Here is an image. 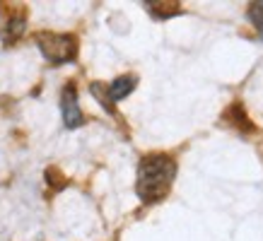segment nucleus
<instances>
[{"label": "nucleus", "instance_id": "f257e3e1", "mask_svg": "<svg viewBox=\"0 0 263 241\" xmlns=\"http://www.w3.org/2000/svg\"><path fill=\"white\" fill-rule=\"evenodd\" d=\"M176 176V162L169 154H147L138 167L136 191L143 203H157L172 188Z\"/></svg>", "mask_w": 263, "mask_h": 241}, {"label": "nucleus", "instance_id": "f03ea898", "mask_svg": "<svg viewBox=\"0 0 263 241\" xmlns=\"http://www.w3.org/2000/svg\"><path fill=\"white\" fill-rule=\"evenodd\" d=\"M36 44H39L41 53L56 65L68 63V61H72L75 53H78L75 36H70V34H39V36H36Z\"/></svg>", "mask_w": 263, "mask_h": 241}, {"label": "nucleus", "instance_id": "7ed1b4c3", "mask_svg": "<svg viewBox=\"0 0 263 241\" xmlns=\"http://www.w3.org/2000/svg\"><path fill=\"white\" fill-rule=\"evenodd\" d=\"M61 109H63V120L68 128H78L82 126V111L78 106V92L72 85L63 89V96H61Z\"/></svg>", "mask_w": 263, "mask_h": 241}, {"label": "nucleus", "instance_id": "20e7f679", "mask_svg": "<svg viewBox=\"0 0 263 241\" xmlns=\"http://www.w3.org/2000/svg\"><path fill=\"white\" fill-rule=\"evenodd\" d=\"M133 87H136V77H133V75H123V77H119V80H114L111 85L106 87L104 106H106V109H111V102H119V99H123L126 94H130Z\"/></svg>", "mask_w": 263, "mask_h": 241}, {"label": "nucleus", "instance_id": "39448f33", "mask_svg": "<svg viewBox=\"0 0 263 241\" xmlns=\"http://www.w3.org/2000/svg\"><path fill=\"white\" fill-rule=\"evenodd\" d=\"M249 19L256 24L258 34L263 36V3H254V5L249 8Z\"/></svg>", "mask_w": 263, "mask_h": 241}]
</instances>
